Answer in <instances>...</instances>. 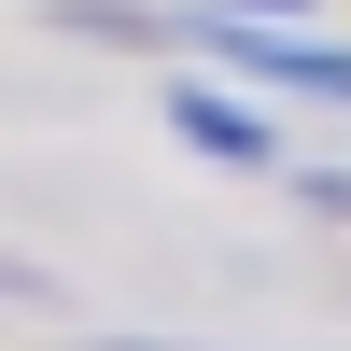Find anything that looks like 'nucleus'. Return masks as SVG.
Masks as SVG:
<instances>
[{
    "label": "nucleus",
    "instance_id": "20e7f679",
    "mask_svg": "<svg viewBox=\"0 0 351 351\" xmlns=\"http://www.w3.org/2000/svg\"><path fill=\"white\" fill-rule=\"evenodd\" d=\"M239 14H309V0H239Z\"/></svg>",
    "mask_w": 351,
    "mask_h": 351
},
{
    "label": "nucleus",
    "instance_id": "f03ea898",
    "mask_svg": "<svg viewBox=\"0 0 351 351\" xmlns=\"http://www.w3.org/2000/svg\"><path fill=\"white\" fill-rule=\"evenodd\" d=\"M169 127H183L211 169H281V127H267L253 99H225V84H183V99H169Z\"/></svg>",
    "mask_w": 351,
    "mask_h": 351
},
{
    "label": "nucleus",
    "instance_id": "7ed1b4c3",
    "mask_svg": "<svg viewBox=\"0 0 351 351\" xmlns=\"http://www.w3.org/2000/svg\"><path fill=\"white\" fill-rule=\"evenodd\" d=\"M295 197H309V211H337V225H351V169H295Z\"/></svg>",
    "mask_w": 351,
    "mask_h": 351
},
{
    "label": "nucleus",
    "instance_id": "f257e3e1",
    "mask_svg": "<svg viewBox=\"0 0 351 351\" xmlns=\"http://www.w3.org/2000/svg\"><path fill=\"white\" fill-rule=\"evenodd\" d=\"M197 43L225 71L281 84V99H351V43H309V28H239V14H197Z\"/></svg>",
    "mask_w": 351,
    "mask_h": 351
},
{
    "label": "nucleus",
    "instance_id": "39448f33",
    "mask_svg": "<svg viewBox=\"0 0 351 351\" xmlns=\"http://www.w3.org/2000/svg\"><path fill=\"white\" fill-rule=\"evenodd\" d=\"M99 351H155V337H99Z\"/></svg>",
    "mask_w": 351,
    "mask_h": 351
}]
</instances>
